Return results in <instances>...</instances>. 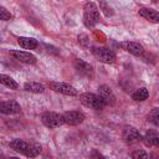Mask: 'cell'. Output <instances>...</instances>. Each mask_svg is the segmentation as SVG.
<instances>
[{
  "instance_id": "cell-1",
  "label": "cell",
  "mask_w": 159,
  "mask_h": 159,
  "mask_svg": "<svg viewBox=\"0 0 159 159\" xmlns=\"http://www.w3.org/2000/svg\"><path fill=\"white\" fill-rule=\"evenodd\" d=\"M101 20L99 17V10L97 5L92 1L86 2L83 7V22L86 27H93L96 24H98Z\"/></svg>"
},
{
  "instance_id": "cell-2",
  "label": "cell",
  "mask_w": 159,
  "mask_h": 159,
  "mask_svg": "<svg viewBox=\"0 0 159 159\" xmlns=\"http://www.w3.org/2000/svg\"><path fill=\"white\" fill-rule=\"evenodd\" d=\"M80 102L84 107H88V108H92L96 111H102L106 107V103L103 102V99L98 94H94L91 92H86V93L80 94Z\"/></svg>"
},
{
  "instance_id": "cell-3",
  "label": "cell",
  "mask_w": 159,
  "mask_h": 159,
  "mask_svg": "<svg viewBox=\"0 0 159 159\" xmlns=\"http://www.w3.org/2000/svg\"><path fill=\"white\" fill-rule=\"evenodd\" d=\"M41 122L47 128H57L63 124L62 114H58L56 112H45L41 116Z\"/></svg>"
},
{
  "instance_id": "cell-4",
  "label": "cell",
  "mask_w": 159,
  "mask_h": 159,
  "mask_svg": "<svg viewBox=\"0 0 159 159\" xmlns=\"http://www.w3.org/2000/svg\"><path fill=\"white\" fill-rule=\"evenodd\" d=\"M92 52H93V56H94L98 61L104 62V63H112V62H114L116 58H117L116 53H114L112 50L107 48V47H94V48L92 50Z\"/></svg>"
},
{
  "instance_id": "cell-5",
  "label": "cell",
  "mask_w": 159,
  "mask_h": 159,
  "mask_svg": "<svg viewBox=\"0 0 159 159\" xmlns=\"http://www.w3.org/2000/svg\"><path fill=\"white\" fill-rule=\"evenodd\" d=\"M48 87L53 92H57V93H61V94H65V96H76L77 94V89L73 86H71L70 83H66V82L52 81V82H48Z\"/></svg>"
},
{
  "instance_id": "cell-6",
  "label": "cell",
  "mask_w": 159,
  "mask_h": 159,
  "mask_svg": "<svg viewBox=\"0 0 159 159\" xmlns=\"http://www.w3.org/2000/svg\"><path fill=\"white\" fill-rule=\"evenodd\" d=\"M62 119H63V123L65 124H68V125H78L81 123H83L84 120V114L80 111H68V112H65L62 114Z\"/></svg>"
},
{
  "instance_id": "cell-7",
  "label": "cell",
  "mask_w": 159,
  "mask_h": 159,
  "mask_svg": "<svg viewBox=\"0 0 159 159\" xmlns=\"http://www.w3.org/2000/svg\"><path fill=\"white\" fill-rule=\"evenodd\" d=\"M10 56H12L14 60L22 62V63H27V65H34L36 62V57L26 51H20V50H10L9 51Z\"/></svg>"
},
{
  "instance_id": "cell-8",
  "label": "cell",
  "mask_w": 159,
  "mask_h": 159,
  "mask_svg": "<svg viewBox=\"0 0 159 159\" xmlns=\"http://www.w3.org/2000/svg\"><path fill=\"white\" fill-rule=\"evenodd\" d=\"M98 96L103 99L106 106H114L116 104V96H114V93L109 86L101 84L98 87Z\"/></svg>"
},
{
  "instance_id": "cell-9",
  "label": "cell",
  "mask_w": 159,
  "mask_h": 159,
  "mask_svg": "<svg viewBox=\"0 0 159 159\" xmlns=\"http://www.w3.org/2000/svg\"><path fill=\"white\" fill-rule=\"evenodd\" d=\"M73 66H75V68H76V71H77L78 73L83 75V76L87 77V78H93V76H94V71H93L92 65H89L88 62L77 58V60H75Z\"/></svg>"
},
{
  "instance_id": "cell-10",
  "label": "cell",
  "mask_w": 159,
  "mask_h": 159,
  "mask_svg": "<svg viewBox=\"0 0 159 159\" xmlns=\"http://www.w3.org/2000/svg\"><path fill=\"white\" fill-rule=\"evenodd\" d=\"M122 135H123V139L124 142L127 143H135L138 140H140V133L139 130L133 127V125H124L123 127V132H122Z\"/></svg>"
},
{
  "instance_id": "cell-11",
  "label": "cell",
  "mask_w": 159,
  "mask_h": 159,
  "mask_svg": "<svg viewBox=\"0 0 159 159\" xmlns=\"http://www.w3.org/2000/svg\"><path fill=\"white\" fill-rule=\"evenodd\" d=\"M120 47L124 51H127L134 56H142L144 53V47L139 42H135V41H124L120 43Z\"/></svg>"
},
{
  "instance_id": "cell-12",
  "label": "cell",
  "mask_w": 159,
  "mask_h": 159,
  "mask_svg": "<svg viewBox=\"0 0 159 159\" xmlns=\"http://www.w3.org/2000/svg\"><path fill=\"white\" fill-rule=\"evenodd\" d=\"M0 112L4 114H17L21 112V107L16 101L10 99L0 103Z\"/></svg>"
},
{
  "instance_id": "cell-13",
  "label": "cell",
  "mask_w": 159,
  "mask_h": 159,
  "mask_svg": "<svg viewBox=\"0 0 159 159\" xmlns=\"http://www.w3.org/2000/svg\"><path fill=\"white\" fill-rule=\"evenodd\" d=\"M138 14L144 17L145 20L150 21V22H159V12L154 9L150 7H140L138 10Z\"/></svg>"
},
{
  "instance_id": "cell-14",
  "label": "cell",
  "mask_w": 159,
  "mask_h": 159,
  "mask_svg": "<svg viewBox=\"0 0 159 159\" xmlns=\"http://www.w3.org/2000/svg\"><path fill=\"white\" fill-rule=\"evenodd\" d=\"M29 144L30 143H27V142H25V140H22V139H19V138H16V139H12L11 142H10V148L11 149H14L15 152H17V153H20V154H24L25 155V153H26V150H27V147H29Z\"/></svg>"
},
{
  "instance_id": "cell-15",
  "label": "cell",
  "mask_w": 159,
  "mask_h": 159,
  "mask_svg": "<svg viewBox=\"0 0 159 159\" xmlns=\"http://www.w3.org/2000/svg\"><path fill=\"white\" fill-rule=\"evenodd\" d=\"M17 43L26 50H34L37 47V40L32 39V37H17Z\"/></svg>"
},
{
  "instance_id": "cell-16",
  "label": "cell",
  "mask_w": 159,
  "mask_h": 159,
  "mask_svg": "<svg viewBox=\"0 0 159 159\" xmlns=\"http://www.w3.org/2000/svg\"><path fill=\"white\" fill-rule=\"evenodd\" d=\"M24 89L27 92H31V93H42L45 91V86L40 82L30 81V82H26L24 84Z\"/></svg>"
},
{
  "instance_id": "cell-17",
  "label": "cell",
  "mask_w": 159,
  "mask_h": 159,
  "mask_svg": "<svg viewBox=\"0 0 159 159\" xmlns=\"http://www.w3.org/2000/svg\"><path fill=\"white\" fill-rule=\"evenodd\" d=\"M42 150V147L39 143H30L27 147V150L25 153V157L27 158H36Z\"/></svg>"
},
{
  "instance_id": "cell-18",
  "label": "cell",
  "mask_w": 159,
  "mask_h": 159,
  "mask_svg": "<svg viewBox=\"0 0 159 159\" xmlns=\"http://www.w3.org/2000/svg\"><path fill=\"white\" fill-rule=\"evenodd\" d=\"M0 82H1L4 86H6L7 88H10V89H17V88H19L17 82H16L12 77H10V76H7V75H0Z\"/></svg>"
},
{
  "instance_id": "cell-19",
  "label": "cell",
  "mask_w": 159,
  "mask_h": 159,
  "mask_svg": "<svg viewBox=\"0 0 159 159\" xmlns=\"http://www.w3.org/2000/svg\"><path fill=\"white\" fill-rule=\"evenodd\" d=\"M148 97H149V92H148V89H147L145 87H140V88H138V89L132 94V98H133L134 101H137V102L145 101Z\"/></svg>"
},
{
  "instance_id": "cell-20",
  "label": "cell",
  "mask_w": 159,
  "mask_h": 159,
  "mask_svg": "<svg viewBox=\"0 0 159 159\" xmlns=\"http://www.w3.org/2000/svg\"><path fill=\"white\" fill-rule=\"evenodd\" d=\"M148 122L154 125H159V108H153L148 114Z\"/></svg>"
},
{
  "instance_id": "cell-21",
  "label": "cell",
  "mask_w": 159,
  "mask_h": 159,
  "mask_svg": "<svg viewBox=\"0 0 159 159\" xmlns=\"http://www.w3.org/2000/svg\"><path fill=\"white\" fill-rule=\"evenodd\" d=\"M98 5H99V9L103 11V14H104L106 16H112V15H113V9L109 6L108 2H106V1H99Z\"/></svg>"
},
{
  "instance_id": "cell-22",
  "label": "cell",
  "mask_w": 159,
  "mask_h": 159,
  "mask_svg": "<svg viewBox=\"0 0 159 159\" xmlns=\"http://www.w3.org/2000/svg\"><path fill=\"white\" fill-rule=\"evenodd\" d=\"M130 157H132V159H148V154L142 149H137V150L132 152Z\"/></svg>"
},
{
  "instance_id": "cell-23",
  "label": "cell",
  "mask_w": 159,
  "mask_h": 159,
  "mask_svg": "<svg viewBox=\"0 0 159 159\" xmlns=\"http://www.w3.org/2000/svg\"><path fill=\"white\" fill-rule=\"evenodd\" d=\"M12 17V15L4 7V6H0V19L2 20V21H7V20H10Z\"/></svg>"
},
{
  "instance_id": "cell-24",
  "label": "cell",
  "mask_w": 159,
  "mask_h": 159,
  "mask_svg": "<svg viewBox=\"0 0 159 159\" xmlns=\"http://www.w3.org/2000/svg\"><path fill=\"white\" fill-rule=\"evenodd\" d=\"M78 42H80L82 46L88 47V43H89V41H88V36H87L86 34H80V35H78Z\"/></svg>"
},
{
  "instance_id": "cell-25",
  "label": "cell",
  "mask_w": 159,
  "mask_h": 159,
  "mask_svg": "<svg viewBox=\"0 0 159 159\" xmlns=\"http://www.w3.org/2000/svg\"><path fill=\"white\" fill-rule=\"evenodd\" d=\"M45 47L47 48V52L48 53H52V55H58V50L53 46H50V45H45Z\"/></svg>"
},
{
  "instance_id": "cell-26",
  "label": "cell",
  "mask_w": 159,
  "mask_h": 159,
  "mask_svg": "<svg viewBox=\"0 0 159 159\" xmlns=\"http://www.w3.org/2000/svg\"><path fill=\"white\" fill-rule=\"evenodd\" d=\"M91 158H92V159H104V157H103L101 153H98L97 150H93V152L91 153Z\"/></svg>"
},
{
  "instance_id": "cell-27",
  "label": "cell",
  "mask_w": 159,
  "mask_h": 159,
  "mask_svg": "<svg viewBox=\"0 0 159 159\" xmlns=\"http://www.w3.org/2000/svg\"><path fill=\"white\" fill-rule=\"evenodd\" d=\"M152 144L159 148V137H155V138H154V139L152 140Z\"/></svg>"
},
{
  "instance_id": "cell-28",
  "label": "cell",
  "mask_w": 159,
  "mask_h": 159,
  "mask_svg": "<svg viewBox=\"0 0 159 159\" xmlns=\"http://www.w3.org/2000/svg\"><path fill=\"white\" fill-rule=\"evenodd\" d=\"M150 159H159V155L157 153H152L150 154Z\"/></svg>"
},
{
  "instance_id": "cell-29",
  "label": "cell",
  "mask_w": 159,
  "mask_h": 159,
  "mask_svg": "<svg viewBox=\"0 0 159 159\" xmlns=\"http://www.w3.org/2000/svg\"><path fill=\"white\" fill-rule=\"evenodd\" d=\"M7 159H20V158H17V157H10V158H7Z\"/></svg>"
}]
</instances>
